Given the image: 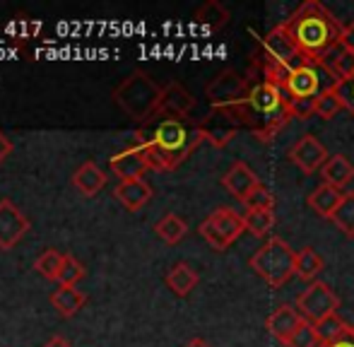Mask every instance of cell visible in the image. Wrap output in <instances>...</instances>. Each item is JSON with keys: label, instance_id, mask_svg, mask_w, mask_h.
Segmentation results:
<instances>
[{"label": "cell", "instance_id": "1", "mask_svg": "<svg viewBox=\"0 0 354 347\" xmlns=\"http://www.w3.org/2000/svg\"><path fill=\"white\" fill-rule=\"evenodd\" d=\"M203 140L205 138L198 123L188 126L186 121L162 118L154 126H142L140 131H136L133 145L142 150L149 171H174Z\"/></svg>", "mask_w": 354, "mask_h": 347}, {"label": "cell", "instance_id": "2", "mask_svg": "<svg viewBox=\"0 0 354 347\" xmlns=\"http://www.w3.org/2000/svg\"><path fill=\"white\" fill-rule=\"evenodd\" d=\"M282 24L311 63H318L326 53L340 46L345 32V24H340V19L318 0L301 3Z\"/></svg>", "mask_w": 354, "mask_h": 347}, {"label": "cell", "instance_id": "3", "mask_svg": "<svg viewBox=\"0 0 354 347\" xmlns=\"http://www.w3.org/2000/svg\"><path fill=\"white\" fill-rule=\"evenodd\" d=\"M243 128L253 133L258 140L268 142L280 128L289 121V99L280 85H272L268 80L253 82L248 99L236 106Z\"/></svg>", "mask_w": 354, "mask_h": 347}, {"label": "cell", "instance_id": "4", "mask_svg": "<svg viewBox=\"0 0 354 347\" xmlns=\"http://www.w3.org/2000/svg\"><path fill=\"white\" fill-rule=\"evenodd\" d=\"M311 63L301 51H299L297 41L289 37L284 24H277L275 29L266 34L261 46V73L263 80L272 82V85H282V80L294 71V68Z\"/></svg>", "mask_w": 354, "mask_h": 347}, {"label": "cell", "instance_id": "5", "mask_svg": "<svg viewBox=\"0 0 354 347\" xmlns=\"http://www.w3.org/2000/svg\"><path fill=\"white\" fill-rule=\"evenodd\" d=\"M162 89L152 77L147 75L145 71H133L123 77L121 82L113 89V102L123 109V113L133 118V121L147 123L154 118L159 106V99H162Z\"/></svg>", "mask_w": 354, "mask_h": 347}, {"label": "cell", "instance_id": "6", "mask_svg": "<svg viewBox=\"0 0 354 347\" xmlns=\"http://www.w3.org/2000/svg\"><path fill=\"white\" fill-rule=\"evenodd\" d=\"M294 261H297V251L287 241L280 239V236H268L266 244L251 256L248 265L272 290H280L292 280V275H297L294 272Z\"/></svg>", "mask_w": 354, "mask_h": 347}, {"label": "cell", "instance_id": "7", "mask_svg": "<svg viewBox=\"0 0 354 347\" xmlns=\"http://www.w3.org/2000/svg\"><path fill=\"white\" fill-rule=\"evenodd\" d=\"M201 236L212 246L214 251H227L239 236L246 232L243 227V215H239L234 207H217L205 220L201 222Z\"/></svg>", "mask_w": 354, "mask_h": 347}, {"label": "cell", "instance_id": "8", "mask_svg": "<svg viewBox=\"0 0 354 347\" xmlns=\"http://www.w3.org/2000/svg\"><path fill=\"white\" fill-rule=\"evenodd\" d=\"M253 89V82L243 73L227 68L205 87V97L212 109H236L248 99Z\"/></svg>", "mask_w": 354, "mask_h": 347}, {"label": "cell", "instance_id": "9", "mask_svg": "<svg viewBox=\"0 0 354 347\" xmlns=\"http://www.w3.org/2000/svg\"><path fill=\"white\" fill-rule=\"evenodd\" d=\"M337 309H340V297L330 290L328 282H321V280L311 282V285L297 297V311L308 323H318V321L337 314Z\"/></svg>", "mask_w": 354, "mask_h": 347}, {"label": "cell", "instance_id": "10", "mask_svg": "<svg viewBox=\"0 0 354 347\" xmlns=\"http://www.w3.org/2000/svg\"><path fill=\"white\" fill-rule=\"evenodd\" d=\"M335 82L321 71L318 63H304V66L294 68L287 77L282 80V89L287 99H316L323 89L333 87Z\"/></svg>", "mask_w": 354, "mask_h": 347}, {"label": "cell", "instance_id": "11", "mask_svg": "<svg viewBox=\"0 0 354 347\" xmlns=\"http://www.w3.org/2000/svg\"><path fill=\"white\" fill-rule=\"evenodd\" d=\"M198 126H201V133L207 142H212L214 147H224L241 131L243 123L239 118L236 109H212L210 116L198 123Z\"/></svg>", "mask_w": 354, "mask_h": 347}, {"label": "cell", "instance_id": "12", "mask_svg": "<svg viewBox=\"0 0 354 347\" xmlns=\"http://www.w3.org/2000/svg\"><path fill=\"white\" fill-rule=\"evenodd\" d=\"M328 157L330 155H328V150L323 147V142L318 140L316 135H311V133L299 138L292 145V150H289V162L301 174H306V176L321 171L323 165L328 162Z\"/></svg>", "mask_w": 354, "mask_h": 347}, {"label": "cell", "instance_id": "13", "mask_svg": "<svg viewBox=\"0 0 354 347\" xmlns=\"http://www.w3.org/2000/svg\"><path fill=\"white\" fill-rule=\"evenodd\" d=\"M29 232V220L10 198L0 200V251H10Z\"/></svg>", "mask_w": 354, "mask_h": 347}, {"label": "cell", "instance_id": "14", "mask_svg": "<svg viewBox=\"0 0 354 347\" xmlns=\"http://www.w3.org/2000/svg\"><path fill=\"white\" fill-rule=\"evenodd\" d=\"M193 109H196V97H193L181 82H169V85H164L162 89V99H159V106L154 116L188 121Z\"/></svg>", "mask_w": 354, "mask_h": 347}, {"label": "cell", "instance_id": "15", "mask_svg": "<svg viewBox=\"0 0 354 347\" xmlns=\"http://www.w3.org/2000/svg\"><path fill=\"white\" fill-rule=\"evenodd\" d=\"M109 169H111V174H116L118 181H133V178H145L149 167L140 147L131 145L109 157Z\"/></svg>", "mask_w": 354, "mask_h": 347}, {"label": "cell", "instance_id": "16", "mask_svg": "<svg viewBox=\"0 0 354 347\" xmlns=\"http://www.w3.org/2000/svg\"><path fill=\"white\" fill-rule=\"evenodd\" d=\"M222 186L227 188V193H232L239 203H243L258 186H261V178L256 176V171L246 165V162H234L229 167V171L222 176Z\"/></svg>", "mask_w": 354, "mask_h": 347}, {"label": "cell", "instance_id": "17", "mask_svg": "<svg viewBox=\"0 0 354 347\" xmlns=\"http://www.w3.org/2000/svg\"><path fill=\"white\" fill-rule=\"evenodd\" d=\"M304 316L297 311V306H292V304H282V306H277L275 311H272L270 316H268V321H266V328H268V333L272 335L275 340H280L282 345H287L289 343V338H292L294 333H297V328L304 323Z\"/></svg>", "mask_w": 354, "mask_h": 347}, {"label": "cell", "instance_id": "18", "mask_svg": "<svg viewBox=\"0 0 354 347\" xmlns=\"http://www.w3.org/2000/svg\"><path fill=\"white\" fill-rule=\"evenodd\" d=\"M113 198H116L128 212H138L152 200V186H149L145 178L118 181L116 188H113Z\"/></svg>", "mask_w": 354, "mask_h": 347}, {"label": "cell", "instance_id": "19", "mask_svg": "<svg viewBox=\"0 0 354 347\" xmlns=\"http://www.w3.org/2000/svg\"><path fill=\"white\" fill-rule=\"evenodd\" d=\"M342 200H345V191L330 186V183H318L306 198L308 207H311L318 217H323V220H333V215H335L337 207L342 205Z\"/></svg>", "mask_w": 354, "mask_h": 347}, {"label": "cell", "instance_id": "20", "mask_svg": "<svg viewBox=\"0 0 354 347\" xmlns=\"http://www.w3.org/2000/svg\"><path fill=\"white\" fill-rule=\"evenodd\" d=\"M318 66H321V71L326 73L335 85L347 82L354 77V56L342 46V44L333 48L330 53H326V56L318 61Z\"/></svg>", "mask_w": 354, "mask_h": 347}, {"label": "cell", "instance_id": "21", "mask_svg": "<svg viewBox=\"0 0 354 347\" xmlns=\"http://www.w3.org/2000/svg\"><path fill=\"white\" fill-rule=\"evenodd\" d=\"M106 181H109V176L104 174V169L97 162H82L71 176L73 188H77V191L87 198L97 196V193L106 186Z\"/></svg>", "mask_w": 354, "mask_h": 347}, {"label": "cell", "instance_id": "22", "mask_svg": "<svg viewBox=\"0 0 354 347\" xmlns=\"http://www.w3.org/2000/svg\"><path fill=\"white\" fill-rule=\"evenodd\" d=\"M48 301H51V306L63 316V319H71V316H75L84 304H87V294H84L82 290H77V287L61 285L58 290L51 292Z\"/></svg>", "mask_w": 354, "mask_h": 347}, {"label": "cell", "instance_id": "23", "mask_svg": "<svg viewBox=\"0 0 354 347\" xmlns=\"http://www.w3.org/2000/svg\"><path fill=\"white\" fill-rule=\"evenodd\" d=\"M321 176H323V183H330V186L345 191L354 178V165L345 155H333V157H328V162L323 165Z\"/></svg>", "mask_w": 354, "mask_h": 347}, {"label": "cell", "instance_id": "24", "mask_svg": "<svg viewBox=\"0 0 354 347\" xmlns=\"http://www.w3.org/2000/svg\"><path fill=\"white\" fill-rule=\"evenodd\" d=\"M198 282H201L198 270L193 265H188V263H183V261L176 263V265H171V270L167 272V287L176 297H188L193 290H196Z\"/></svg>", "mask_w": 354, "mask_h": 347}, {"label": "cell", "instance_id": "25", "mask_svg": "<svg viewBox=\"0 0 354 347\" xmlns=\"http://www.w3.org/2000/svg\"><path fill=\"white\" fill-rule=\"evenodd\" d=\"M313 328H316V335H318V340H321V345L340 343V340L352 335V326L347 323L340 314H333V316H328V319L318 321V323H313Z\"/></svg>", "mask_w": 354, "mask_h": 347}, {"label": "cell", "instance_id": "26", "mask_svg": "<svg viewBox=\"0 0 354 347\" xmlns=\"http://www.w3.org/2000/svg\"><path fill=\"white\" fill-rule=\"evenodd\" d=\"M196 22L210 34L219 32L229 24V10L219 0H207L196 10Z\"/></svg>", "mask_w": 354, "mask_h": 347}, {"label": "cell", "instance_id": "27", "mask_svg": "<svg viewBox=\"0 0 354 347\" xmlns=\"http://www.w3.org/2000/svg\"><path fill=\"white\" fill-rule=\"evenodd\" d=\"M326 268V261L318 251H313L311 246H304L297 251V261H294V272L301 277L304 282H316V277L321 275V270Z\"/></svg>", "mask_w": 354, "mask_h": 347}, {"label": "cell", "instance_id": "28", "mask_svg": "<svg viewBox=\"0 0 354 347\" xmlns=\"http://www.w3.org/2000/svg\"><path fill=\"white\" fill-rule=\"evenodd\" d=\"M154 234H157L164 244L174 246L188 234V225H186L183 217L176 215V212H169V215H164L162 220L154 225Z\"/></svg>", "mask_w": 354, "mask_h": 347}, {"label": "cell", "instance_id": "29", "mask_svg": "<svg viewBox=\"0 0 354 347\" xmlns=\"http://www.w3.org/2000/svg\"><path fill=\"white\" fill-rule=\"evenodd\" d=\"M243 227L251 236L266 239L275 227V210H246L243 212Z\"/></svg>", "mask_w": 354, "mask_h": 347}, {"label": "cell", "instance_id": "30", "mask_svg": "<svg viewBox=\"0 0 354 347\" xmlns=\"http://www.w3.org/2000/svg\"><path fill=\"white\" fill-rule=\"evenodd\" d=\"M342 109H345V104H342V97H340V89H337V85L323 89V92L316 97V116L321 118V121H330V118H335Z\"/></svg>", "mask_w": 354, "mask_h": 347}, {"label": "cell", "instance_id": "31", "mask_svg": "<svg viewBox=\"0 0 354 347\" xmlns=\"http://www.w3.org/2000/svg\"><path fill=\"white\" fill-rule=\"evenodd\" d=\"M63 261H66V254H61V251H56V249H46L34 261V270L41 277H46V280L58 282V275H61V270H63Z\"/></svg>", "mask_w": 354, "mask_h": 347}, {"label": "cell", "instance_id": "32", "mask_svg": "<svg viewBox=\"0 0 354 347\" xmlns=\"http://www.w3.org/2000/svg\"><path fill=\"white\" fill-rule=\"evenodd\" d=\"M330 222L347 236V239H354V191L345 193V200L337 207V212L333 215Z\"/></svg>", "mask_w": 354, "mask_h": 347}, {"label": "cell", "instance_id": "33", "mask_svg": "<svg viewBox=\"0 0 354 347\" xmlns=\"http://www.w3.org/2000/svg\"><path fill=\"white\" fill-rule=\"evenodd\" d=\"M84 277V265L80 263L75 256L66 254V261H63V270L58 275V285H68V287H75L80 280Z\"/></svg>", "mask_w": 354, "mask_h": 347}, {"label": "cell", "instance_id": "34", "mask_svg": "<svg viewBox=\"0 0 354 347\" xmlns=\"http://www.w3.org/2000/svg\"><path fill=\"white\" fill-rule=\"evenodd\" d=\"M284 347H323V345H321V340H318L313 323L304 321V323L297 328V333H294L292 338H289V343L284 345Z\"/></svg>", "mask_w": 354, "mask_h": 347}, {"label": "cell", "instance_id": "35", "mask_svg": "<svg viewBox=\"0 0 354 347\" xmlns=\"http://www.w3.org/2000/svg\"><path fill=\"white\" fill-rule=\"evenodd\" d=\"M243 205H246V210H275V198H272V193L261 183V186L243 200Z\"/></svg>", "mask_w": 354, "mask_h": 347}, {"label": "cell", "instance_id": "36", "mask_svg": "<svg viewBox=\"0 0 354 347\" xmlns=\"http://www.w3.org/2000/svg\"><path fill=\"white\" fill-rule=\"evenodd\" d=\"M289 116L308 121L316 116V99H289Z\"/></svg>", "mask_w": 354, "mask_h": 347}, {"label": "cell", "instance_id": "37", "mask_svg": "<svg viewBox=\"0 0 354 347\" xmlns=\"http://www.w3.org/2000/svg\"><path fill=\"white\" fill-rule=\"evenodd\" d=\"M337 89H340V97H342L345 109L354 116V77H352V80H347V82H340Z\"/></svg>", "mask_w": 354, "mask_h": 347}, {"label": "cell", "instance_id": "38", "mask_svg": "<svg viewBox=\"0 0 354 347\" xmlns=\"http://www.w3.org/2000/svg\"><path fill=\"white\" fill-rule=\"evenodd\" d=\"M342 46L354 56V19L350 24H345V32H342Z\"/></svg>", "mask_w": 354, "mask_h": 347}, {"label": "cell", "instance_id": "39", "mask_svg": "<svg viewBox=\"0 0 354 347\" xmlns=\"http://www.w3.org/2000/svg\"><path fill=\"white\" fill-rule=\"evenodd\" d=\"M10 152H12V140H10V138L5 135L3 131H0V165H3V162L8 160Z\"/></svg>", "mask_w": 354, "mask_h": 347}, {"label": "cell", "instance_id": "40", "mask_svg": "<svg viewBox=\"0 0 354 347\" xmlns=\"http://www.w3.org/2000/svg\"><path fill=\"white\" fill-rule=\"evenodd\" d=\"M44 347H73L71 343H68V340L66 338H63V335H53V338L51 340H48V343L46 345H44Z\"/></svg>", "mask_w": 354, "mask_h": 347}, {"label": "cell", "instance_id": "41", "mask_svg": "<svg viewBox=\"0 0 354 347\" xmlns=\"http://www.w3.org/2000/svg\"><path fill=\"white\" fill-rule=\"evenodd\" d=\"M183 347H210V343H207V340H203V338H193V340H188Z\"/></svg>", "mask_w": 354, "mask_h": 347}, {"label": "cell", "instance_id": "42", "mask_svg": "<svg viewBox=\"0 0 354 347\" xmlns=\"http://www.w3.org/2000/svg\"><path fill=\"white\" fill-rule=\"evenodd\" d=\"M323 347H354V338L350 335V338L340 340V343H333V345H323Z\"/></svg>", "mask_w": 354, "mask_h": 347}, {"label": "cell", "instance_id": "43", "mask_svg": "<svg viewBox=\"0 0 354 347\" xmlns=\"http://www.w3.org/2000/svg\"><path fill=\"white\" fill-rule=\"evenodd\" d=\"M352 338H354V326H352Z\"/></svg>", "mask_w": 354, "mask_h": 347}]
</instances>
